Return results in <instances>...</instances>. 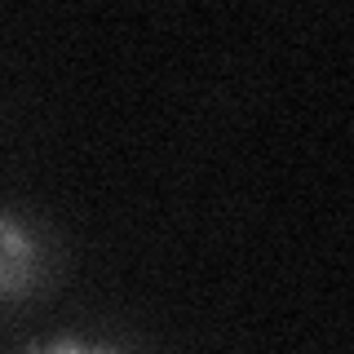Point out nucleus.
<instances>
[{
  "label": "nucleus",
  "mask_w": 354,
  "mask_h": 354,
  "mask_svg": "<svg viewBox=\"0 0 354 354\" xmlns=\"http://www.w3.org/2000/svg\"><path fill=\"white\" fill-rule=\"evenodd\" d=\"M40 279V243L27 226L0 208V301L27 297Z\"/></svg>",
  "instance_id": "f257e3e1"
},
{
  "label": "nucleus",
  "mask_w": 354,
  "mask_h": 354,
  "mask_svg": "<svg viewBox=\"0 0 354 354\" xmlns=\"http://www.w3.org/2000/svg\"><path fill=\"white\" fill-rule=\"evenodd\" d=\"M22 354H124L115 341H93V337H75V332H62V337L44 341V346H27Z\"/></svg>",
  "instance_id": "f03ea898"
}]
</instances>
